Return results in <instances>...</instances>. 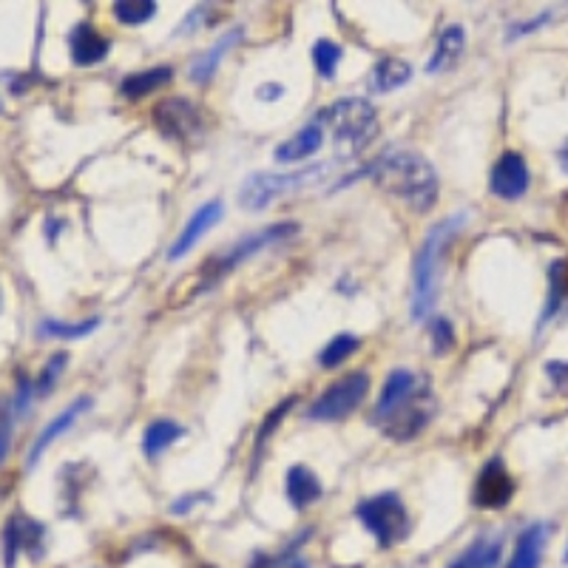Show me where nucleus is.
<instances>
[{
	"instance_id": "obj_35",
	"label": "nucleus",
	"mask_w": 568,
	"mask_h": 568,
	"mask_svg": "<svg viewBox=\"0 0 568 568\" xmlns=\"http://www.w3.org/2000/svg\"><path fill=\"white\" fill-rule=\"evenodd\" d=\"M546 373L557 389H568V361H548Z\"/></svg>"
},
{
	"instance_id": "obj_20",
	"label": "nucleus",
	"mask_w": 568,
	"mask_h": 568,
	"mask_svg": "<svg viewBox=\"0 0 568 568\" xmlns=\"http://www.w3.org/2000/svg\"><path fill=\"white\" fill-rule=\"evenodd\" d=\"M546 540H548L546 523L529 525V529L518 537V543H515V552H511V560L506 568H540Z\"/></svg>"
},
{
	"instance_id": "obj_31",
	"label": "nucleus",
	"mask_w": 568,
	"mask_h": 568,
	"mask_svg": "<svg viewBox=\"0 0 568 568\" xmlns=\"http://www.w3.org/2000/svg\"><path fill=\"white\" fill-rule=\"evenodd\" d=\"M568 293V265L566 262H557L552 267V295H548V307H546V318L554 316V310H560L563 295Z\"/></svg>"
},
{
	"instance_id": "obj_22",
	"label": "nucleus",
	"mask_w": 568,
	"mask_h": 568,
	"mask_svg": "<svg viewBox=\"0 0 568 568\" xmlns=\"http://www.w3.org/2000/svg\"><path fill=\"white\" fill-rule=\"evenodd\" d=\"M421 382H424V378H421L418 373H412V370H392V373L387 375V382H384L382 396H378V403H375V410H373V415H370V421L392 410V407H396L401 398L410 396L412 389H415Z\"/></svg>"
},
{
	"instance_id": "obj_13",
	"label": "nucleus",
	"mask_w": 568,
	"mask_h": 568,
	"mask_svg": "<svg viewBox=\"0 0 568 568\" xmlns=\"http://www.w3.org/2000/svg\"><path fill=\"white\" fill-rule=\"evenodd\" d=\"M511 495H515V481H511L509 469L500 461L486 463L475 483V506L500 509V506L509 504Z\"/></svg>"
},
{
	"instance_id": "obj_36",
	"label": "nucleus",
	"mask_w": 568,
	"mask_h": 568,
	"mask_svg": "<svg viewBox=\"0 0 568 568\" xmlns=\"http://www.w3.org/2000/svg\"><path fill=\"white\" fill-rule=\"evenodd\" d=\"M285 94V86H279V83H265V86L256 88V97H259L262 102H276Z\"/></svg>"
},
{
	"instance_id": "obj_10",
	"label": "nucleus",
	"mask_w": 568,
	"mask_h": 568,
	"mask_svg": "<svg viewBox=\"0 0 568 568\" xmlns=\"http://www.w3.org/2000/svg\"><path fill=\"white\" fill-rule=\"evenodd\" d=\"M529 182H532L529 166H525V159L518 152H506L492 168L490 185L497 200H520L529 191Z\"/></svg>"
},
{
	"instance_id": "obj_16",
	"label": "nucleus",
	"mask_w": 568,
	"mask_h": 568,
	"mask_svg": "<svg viewBox=\"0 0 568 568\" xmlns=\"http://www.w3.org/2000/svg\"><path fill=\"white\" fill-rule=\"evenodd\" d=\"M324 145V125L318 123H310L304 125L299 134H293L290 140H285V143H279V148H276V162H285V166H290V162H302V159L313 157V154L318 152Z\"/></svg>"
},
{
	"instance_id": "obj_14",
	"label": "nucleus",
	"mask_w": 568,
	"mask_h": 568,
	"mask_svg": "<svg viewBox=\"0 0 568 568\" xmlns=\"http://www.w3.org/2000/svg\"><path fill=\"white\" fill-rule=\"evenodd\" d=\"M219 219H222V200H210L205 202L200 210H196L191 219H188V225L182 228L180 239H173V245L168 247V259L177 262L182 259L185 253L194 251V245L200 242L205 233L214 228V225H219Z\"/></svg>"
},
{
	"instance_id": "obj_12",
	"label": "nucleus",
	"mask_w": 568,
	"mask_h": 568,
	"mask_svg": "<svg viewBox=\"0 0 568 568\" xmlns=\"http://www.w3.org/2000/svg\"><path fill=\"white\" fill-rule=\"evenodd\" d=\"M92 403H94L92 398L83 396V398H77V401H74V403H69V407H65V410L60 412L58 418H51L49 426H46V430L40 432V435H37V440H35V444H32L29 455H26V469H29V472L37 467V463L44 461L46 449H49V446L55 444V440H58V438H63L65 432L72 430V426L77 424L80 418H83L88 410H92Z\"/></svg>"
},
{
	"instance_id": "obj_2",
	"label": "nucleus",
	"mask_w": 568,
	"mask_h": 568,
	"mask_svg": "<svg viewBox=\"0 0 568 568\" xmlns=\"http://www.w3.org/2000/svg\"><path fill=\"white\" fill-rule=\"evenodd\" d=\"M467 222L469 214L446 216L444 222L430 228V233H426L421 247H418L415 281H412V318H415V322L430 316V310L435 307V299H438L440 256H444V247L452 242L455 233L461 231Z\"/></svg>"
},
{
	"instance_id": "obj_32",
	"label": "nucleus",
	"mask_w": 568,
	"mask_h": 568,
	"mask_svg": "<svg viewBox=\"0 0 568 568\" xmlns=\"http://www.w3.org/2000/svg\"><path fill=\"white\" fill-rule=\"evenodd\" d=\"M432 341H435V353L444 355L449 353L455 347V333H452V324L446 322V318H435L432 322Z\"/></svg>"
},
{
	"instance_id": "obj_24",
	"label": "nucleus",
	"mask_w": 568,
	"mask_h": 568,
	"mask_svg": "<svg viewBox=\"0 0 568 568\" xmlns=\"http://www.w3.org/2000/svg\"><path fill=\"white\" fill-rule=\"evenodd\" d=\"M185 435V430H182L177 421H168V418H159V421H154V424L145 426L143 432V452L148 455V458H157V455H162L171 444H177V440Z\"/></svg>"
},
{
	"instance_id": "obj_26",
	"label": "nucleus",
	"mask_w": 568,
	"mask_h": 568,
	"mask_svg": "<svg viewBox=\"0 0 568 568\" xmlns=\"http://www.w3.org/2000/svg\"><path fill=\"white\" fill-rule=\"evenodd\" d=\"M114 15L125 26H143V23L154 21L157 3L154 0H120V3H114Z\"/></svg>"
},
{
	"instance_id": "obj_38",
	"label": "nucleus",
	"mask_w": 568,
	"mask_h": 568,
	"mask_svg": "<svg viewBox=\"0 0 568 568\" xmlns=\"http://www.w3.org/2000/svg\"><path fill=\"white\" fill-rule=\"evenodd\" d=\"M200 500H205V497L185 495V497H182V500H177V504H173L171 509L177 511V515H188V509H191V506H196V504H200Z\"/></svg>"
},
{
	"instance_id": "obj_15",
	"label": "nucleus",
	"mask_w": 568,
	"mask_h": 568,
	"mask_svg": "<svg viewBox=\"0 0 568 568\" xmlns=\"http://www.w3.org/2000/svg\"><path fill=\"white\" fill-rule=\"evenodd\" d=\"M69 46H72V60L77 65L102 63L108 49H111L108 37H102L100 32L94 29L92 23H80V26H74L72 35H69Z\"/></svg>"
},
{
	"instance_id": "obj_3",
	"label": "nucleus",
	"mask_w": 568,
	"mask_h": 568,
	"mask_svg": "<svg viewBox=\"0 0 568 568\" xmlns=\"http://www.w3.org/2000/svg\"><path fill=\"white\" fill-rule=\"evenodd\" d=\"M330 173V162L299 168V171H253L239 188V205L251 214L270 208L279 196L299 194L304 188L316 185Z\"/></svg>"
},
{
	"instance_id": "obj_6",
	"label": "nucleus",
	"mask_w": 568,
	"mask_h": 568,
	"mask_svg": "<svg viewBox=\"0 0 568 568\" xmlns=\"http://www.w3.org/2000/svg\"><path fill=\"white\" fill-rule=\"evenodd\" d=\"M432 412H435V398L430 392V384L421 382L410 396L401 398V401L392 407L384 415L373 418V424L382 426V432L392 440H412L415 435H421L426 424H430Z\"/></svg>"
},
{
	"instance_id": "obj_21",
	"label": "nucleus",
	"mask_w": 568,
	"mask_h": 568,
	"mask_svg": "<svg viewBox=\"0 0 568 568\" xmlns=\"http://www.w3.org/2000/svg\"><path fill=\"white\" fill-rule=\"evenodd\" d=\"M412 80V65L401 58H382L370 72V92L389 94L396 88H403Z\"/></svg>"
},
{
	"instance_id": "obj_39",
	"label": "nucleus",
	"mask_w": 568,
	"mask_h": 568,
	"mask_svg": "<svg viewBox=\"0 0 568 568\" xmlns=\"http://www.w3.org/2000/svg\"><path fill=\"white\" fill-rule=\"evenodd\" d=\"M557 162H560L563 171L568 173V140L560 145V148H557Z\"/></svg>"
},
{
	"instance_id": "obj_18",
	"label": "nucleus",
	"mask_w": 568,
	"mask_h": 568,
	"mask_svg": "<svg viewBox=\"0 0 568 568\" xmlns=\"http://www.w3.org/2000/svg\"><path fill=\"white\" fill-rule=\"evenodd\" d=\"M463 49H467V32H463L461 26H446L438 35V46L432 51L430 63H426V72L440 74L455 69L458 60L463 58Z\"/></svg>"
},
{
	"instance_id": "obj_1",
	"label": "nucleus",
	"mask_w": 568,
	"mask_h": 568,
	"mask_svg": "<svg viewBox=\"0 0 568 568\" xmlns=\"http://www.w3.org/2000/svg\"><path fill=\"white\" fill-rule=\"evenodd\" d=\"M373 182L415 214H426L438 202V173L424 154L410 148H392L375 159Z\"/></svg>"
},
{
	"instance_id": "obj_33",
	"label": "nucleus",
	"mask_w": 568,
	"mask_h": 568,
	"mask_svg": "<svg viewBox=\"0 0 568 568\" xmlns=\"http://www.w3.org/2000/svg\"><path fill=\"white\" fill-rule=\"evenodd\" d=\"M548 21H552V9H546V12H540L537 17H529V21L511 23V26H509V35H506V40H520V37L532 35V32H537L540 26H546Z\"/></svg>"
},
{
	"instance_id": "obj_27",
	"label": "nucleus",
	"mask_w": 568,
	"mask_h": 568,
	"mask_svg": "<svg viewBox=\"0 0 568 568\" xmlns=\"http://www.w3.org/2000/svg\"><path fill=\"white\" fill-rule=\"evenodd\" d=\"M355 350H359V338L350 336V333H341V336H336L330 345L324 347L318 361H322V367H338V364H345Z\"/></svg>"
},
{
	"instance_id": "obj_34",
	"label": "nucleus",
	"mask_w": 568,
	"mask_h": 568,
	"mask_svg": "<svg viewBox=\"0 0 568 568\" xmlns=\"http://www.w3.org/2000/svg\"><path fill=\"white\" fill-rule=\"evenodd\" d=\"M15 418V412H12V407L9 403H0V463H3V458H7L9 452V444H12V421Z\"/></svg>"
},
{
	"instance_id": "obj_11",
	"label": "nucleus",
	"mask_w": 568,
	"mask_h": 568,
	"mask_svg": "<svg viewBox=\"0 0 568 568\" xmlns=\"http://www.w3.org/2000/svg\"><path fill=\"white\" fill-rule=\"evenodd\" d=\"M154 123L171 140H188L200 131V111L185 97L162 100L154 108Z\"/></svg>"
},
{
	"instance_id": "obj_9",
	"label": "nucleus",
	"mask_w": 568,
	"mask_h": 568,
	"mask_svg": "<svg viewBox=\"0 0 568 568\" xmlns=\"http://www.w3.org/2000/svg\"><path fill=\"white\" fill-rule=\"evenodd\" d=\"M23 552L29 554L32 560H40L46 552V529L44 523L17 511L3 525V563H7V568H15Z\"/></svg>"
},
{
	"instance_id": "obj_19",
	"label": "nucleus",
	"mask_w": 568,
	"mask_h": 568,
	"mask_svg": "<svg viewBox=\"0 0 568 568\" xmlns=\"http://www.w3.org/2000/svg\"><path fill=\"white\" fill-rule=\"evenodd\" d=\"M285 495H288L290 506H293L295 511H302L322 497V481H318L307 467L295 463V467H290L288 481H285Z\"/></svg>"
},
{
	"instance_id": "obj_17",
	"label": "nucleus",
	"mask_w": 568,
	"mask_h": 568,
	"mask_svg": "<svg viewBox=\"0 0 568 568\" xmlns=\"http://www.w3.org/2000/svg\"><path fill=\"white\" fill-rule=\"evenodd\" d=\"M239 40H242V26L228 29L225 35L216 37V44H210L208 49L202 51L200 58L194 60V65H191V80H194V83H208L216 74V69H219V63L225 60V55H228Z\"/></svg>"
},
{
	"instance_id": "obj_4",
	"label": "nucleus",
	"mask_w": 568,
	"mask_h": 568,
	"mask_svg": "<svg viewBox=\"0 0 568 568\" xmlns=\"http://www.w3.org/2000/svg\"><path fill=\"white\" fill-rule=\"evenodd\" d=\"M318 123L327 125L333 134L336 148L341 154H359L373 143L375 131H378V114H375L373 102L361 100V97H341L330 102L318 114Z\"/></svg>"
},
{
	"instance_id": "obj_30",
	"label": "nucleus",
	"mask_w": 568,
	"mask_h": 568,
	"mask_svg": "<svg viewBox=\"0 0 568 568\" xmlns=\"http://www.w3.org/2000/svg\"><path fill=\"white\" fill-rule=\"evenodd\" d=\"M65 364H69V355H65V353L51 355V359L46 361V367L40 370V375H37V378H35L37 398H46V396H49V392H51V389L58 387L60 373H63Z\"/></svg>"
},
{
	"instance_id": "obj_8",
	"label": "nucleus",
	"mask_w": 568,
	"mask_h": 568,
	"mask_svg": "<svg viewBox=\"0 0 568 568\" xmlns=\"http://www.w3.org/2000/svg\"><path fill=\"white\" fill-rule=\"evenodd\" d=\"M367 392L370 375L364 370L345 375V378L330 384L316 401L310 403L307 418L310 421H341V418H347L353 410H359L361 401L367 398Z\"/></svg>"
},
{
	"instance_id": "obj_7",
	"label": "nucleus",
	"mask_w": 568,
	"mask_h": 568,
	"mask_svg": "<svg viewBox=\"0 0 568 568\" xmlns=\"http://www.w3.org/2000/svg\"><path fill=\"white\" fill-rule=\"evenodd\" d=\"M355 515L382 546H396L398 540H403L410 532V515H407V506L396 492H382V495L370 497L355 509Z\"/></svg>"
},
{
	"instance_id": "obj_5",
	"label": "nucleus",
	"mask_w": 568,
	"mask_h": 568,
	"mask_svg": "<svg viewBox=\"0 0 568 568\" xmlns=\"http://www.w3.org/2000/svg\"><path fill=\"white\" fill-rule=\"evenodd\" d=\"M295 233H299V225H295V222H279V225H267L265 231H256V233H251V237L239 239L231 251L205 262V267L200 270L202 290L216 288V285H219L225 276L231 274L233 267H239L245 259H251V256H256L259 251H265V247L276 245V242H281V239L295 237Z\"/></svg>"
},
{
	"instance_id": "obj_28",
	"label": "nucleus",
	"mask_w": 568,
	"mask_h": 568,
	"mask_svg": "<svg viewBox=\"0 0 568 568\" xmlns=\"http://www.w3.org/2000/svg\"><path fill=\"white\" fill-rule=\"evenodd\" d=\"M100 327V318H88V322H80V324H65V322H49L40 324V336L44 338H83V336H92L94 330Z\"/></svg>"
},
{
	"instance_id": "obj_29",
	"label": "nucleus",
	"mask_w": 568,
	"mask_h": 568,
	"mask_svg": "<svg viewBox=\"0 0 568 568\" xmlns=\"http://www.w3.org/2000/svg\"><path fill=\"white\" fill-rule=\"evenodd\" d=\"M313 63H316L324 80H333L338 72V63H341V46L333 44V40H318L313 46Z\"/></svg>"
},
{
	"instance_id": "obj_25",
	"label": "nucleus",
	"mask_w": 568,
	"mask_h": 568,
	"mask_svg": "<svg viewBox=\"0 0 568 568\" xmlns=\"http://www.w3.org/2000/svg\"><path fill=\"white\" fill-rule=\"evenodd\" d=\"M168 80H173L171 65H157V69H148V72H137L125 77L123 94L131 100H143L145 94L157 92L159 86H166Z\"/></svg>"
},
{
	"instance_id": "obj_37",
	"label": "nucleus",
	"mask_w": 568,
	"mask_h": 568,
	"mask_svg": "<svg viewBox=\"0 0 568 568\" xmlns=\"http://www.w3.org/2000/svg\"><path fill=\"white\" fill-rule=\"evenodd\" d=\"M265 568H310V566L304 557H299V554H285V557H279V560L267 563Z\"/></svg>"
},
{
	"instance_id": "obj_40",
	"label": "nucleus",
	"mask_w": 568,
	"mask_h": 568,
	"mask_svg": "<svg viewBox=\"0 0 568 568\" xmlns=\"http://www.w3.org/2000/svg\"><path fill=\"white\" fill-rule=\"evenodd\" d=\"M563 563H566V566H568V546H566V552H563Z\"/></svg>"
},
{
	"instance_id": "obj_23",
	"label": "nucleus",
	"mask_w": 568,
	"mask_h": 568,
	"mask_svg": "<svg viewBox=\"0 0 568 568\" xmlns=\"http://www.w3.org/2000/svg\"><path fill=\"white\" fill-rule=\"evenodd\" d=\"M500 557H504V540L483 534L467 552L458 554L449 568H497L500 566Z\"/></svg>"
}]
</instances>
